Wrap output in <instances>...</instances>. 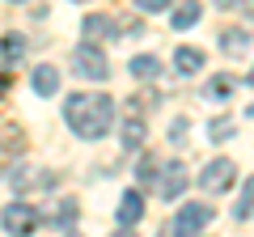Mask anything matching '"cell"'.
I'll return each mask as SVG.
<instances>
[{
  "label": "cell",
  "mask_w": 254,
  "mask_h": 237,
  "mask_svg": "<svg viewBox=\"0 0 254 237\" xmlns=\"http://www.w3.org/2000/svg\"><path fill=\"white\" fill-rule=\"evenodd\" d=\"M220 9H237V4H246V9H254V0H216Z\"/></svg>",
  "instance_id": "cell-21"
},
{
  "label": "cell",
  "mask_w": 254,
  "mask_h": 237,
  "mask_svg": "<svg viewBox=\"0 0 254 237\" xmlns=\"http://www.w3.org/2000/svg\"><path fill=\"white\" fill-rule=\"evenodd\" d=\"M21 51H26V38L21 34H4L0 38V55H4V59H17Z\"/></svg>",
  "instance_id": "cell-16"
},
{
  "label": "cell",
  "mask_w": 254,
  "mask_h": 237,
  "mask_svg": "<svg viewBox=\"0 0 254 237\" xmlns=\"http://www.w3.org/2000/svg\"><path fill=\"white\" fill-rule=\"evenodd\" d=\"M72 72L76 76H85V81H106L110 76V64H106V55L98 51V47H76L72 51Z\"/></svg>",
  "instance_id": "cell-3"
},
{
  "label": "cell",
  "mask_w": 254,
  "mask_h": 237,
  "mask_svg": "<svg viewBox=\"0 0 254 237\" xmlns=\"http://www.w3.org/2000/svg\"><path fill=\"white\" fill-rule=\"evenodd\" d=\"M157 68H161V64H157L153 55H131V64H127V72L136 76V81H153V76H157Z\"/></svg>",
  "instance_id": "cell-11"
},
{
  "label": "cell",
  "mask_w": 254,
  "mask_h": 237,
  "mask_svg": "<svg viewBox=\"0 0 254 237\" xmlns=\"http://www.w3.org/2000/svg\"><path fill=\"white\" fill-rule=\"evenodd\" d=\"M250 85H254V68H250Z\"/></svg>",
  "instance_id": "cell-23"
},
{
  "label": "cell",
  "mask_w": 254,
  "mask_h": 237,
  "mask_svg": "<svg viewBox=\"0 0 254 237\" xmlns=\"http://www.w3.org/2000/svg\"><path fill=\"white\" fill-rule=\"evenodd\" d=\"M246 43H250V38L242 34V30H225V51L233 55V51H246Z\"/></svg>",
  "instance_id": "cell-18"
},
{
  "label": "cell",
  "mask_w": 254,
  "mask_h": 237,
  "mask_svg": "<svg viewBox=\"0 0 254 237\" xmlns=\"http://www.w3.org/2000/svg\"><path fill=\"white\" fill-rule=\"evenodd\" d=\"M4 89H9V81H4V76H0V93H4Z\"/></svg>",
  "instance_id": "cell-22"
},
{
  "label": "cell",
  "mask_w": 254,
  "mask_h": 237,
  "mask_svg": "<svg viewBox=\"0 0 254 237\" xmlns=\"http://www.w3.org/2000/svg\"><path fill=\"white\" fill-rule=\"evenodd\" d=\"M233 178H237V165L229 161V157H216V161L203 165L199 186H203V191H212V195H220V191H229V186H233Z\"/></svg>",
  "instance_id": "cell-5"
},
{
  "label": "cell",
  "mask_w": 254,
  "mask_h": 237,
  "mask_svg": "<svg viewBox=\"0 0 254 237\" xmlns=\"http://www.w3.org/2000/svg\"><path fill=\"white\" fill-rule=\"evenodd\" d=\"M250 115H254V106H250Z\"/></svg>",
  "instance_id": "cell-26"
},
{
  "label": "cell",
  "mask_w": 254,
  "mask_h": 237,
  "mask_svg": "<svg viewBox=\"0 0 254 237\" xmlns=\"http://www.w3.org/2000/svg\"><path fill=\"white\" fill-rule=\"evenodd\" d=\"M208 131H212V136H216V140H220V136H229V131H233V123H229V118H216V123H212V127H208Z\"/></svg>",
  "instance_id": "cell-19"
},
{
  "label": "cell",
  "mask_w": 254,
  "mask_h": 237,
  "mask_svg": "<svg viewBox=\"0 0 254 237\" xmlns=\"http://www.w3.org/2000/svg\"><path fill=\"white\" fill-rule=\"evenodd\" d=\"M30 85H34V93H38V98H51V93L60 89V72H55L51 64H38L34 72H30Z\"/></svg>",
  "instance_id": "cell-7"
},
{
  "label": "cell",
  "mask_w": 254,
  "mask_h": 237,
  "mask_svg": "<svg viewBox=\"0 0 254 237\" xmlns=\"http://www.w3.org/2000/svg\"><path fill=\"white\" fill-rule=\"evenodd\" d=\"M254 212V174L246 178V191H242V199H237V208H233V220H246Z\"/></svg>",
  "instance_id": "cell-13"
},
{
  "label": "cell",
  "mask_w": 254,
  "mask_h": 237,
  "mask_svg": "<svg viewBox=\"0 0 254 237\" xmlns=\"http://www.w3.org/2000/svg\"><path fill=\"white\" fill-rule=\"evenodd\" d=\"M174 68H178V72H199L203 68V51H195V47H178V51H174Z\"/></svg>",
  "instance_id": "cell-9"
},
{
  "label": "cell",
  "mask_w": 254,
  "mask_h": 237,
  "mask_svg": "<svg viewBox=\"0 0 254 237\" xmlns=\"http://www.w3.org/2000/svg\"><path fill=\"white\" fill-rule=\"evenodd\" d=\"M115 21H110V17H98V13H89V17H85V34H102V38H106V34H115Z\"/></svg>",
  "instance_id": "cell-15"
},
{
  "label": "cell",
  "mask_w": 254,
  "mask_h": 237,
  "mask_svg": "<svg viewBox=\"0 0 254 237\" xmlns=\"http://www.w3.org/2000/svg\"><path fill=\"white\" fill-rule=\"evenodd\" d=\"M136 4H140V9H144V13H157V9H165L170 0H136Z\"/></svg>",
  "instance_id": "cell-20"
},
{
  "label": "cell",
  "mask_w": 254,
  "mask_h": 237,
  "mask_svg": "<svg viewBox=\"0 0 254 237\" xmlns=\"http://www.w3.org/2000/svg\"><path fill=\"white\" fill-rule=\"evenodd\" d=\"M157 191H161V199H178L187 191V170L182 165H165V178L157 182Z\"/></svg>",
  "instance_id": "cell-6"
},
{
  "label": "cell",
  "mask_w": 254,
  "mask_h": 237,
  "mask_svg": "<svg viewBox=\"0 0 254 237\" xmlns=\"http://www.w3.org/2000/svg\"><path fill=\"white\" fill-rule=\"evenodd\" d=\"M208 220H212L208 203H187V208H178L174 225H165V237H195V233H203Z\"/></svg>",
  "instance_id": "cell-2"
},
{
  "label": "cell",
  "mask_w": 254,
  "mask_h": 237,
  "mask_svg": "<svg viewBox=\"0 0 254 237\" xmlns=\"http://www.w3.org/2000/svg\"><path fill=\"white\" fill-rule=\"evenodd\" d=\"M9 182L17 186V191H30V186H51L55 174H30V170H21V174H13Z\"/></svg>",
  "instance_id": "cell-12"
},
{
  "label": "cell",
  "mask_w": 254,
  "mask_h": 237,
  "mask_svg": "<svg viewBox=\"0 0 254 237\" xmlns=\"http://www.w3.org/2000/svg\"><path fill=\"white\" fill-rule=\"evenodd\" d=\"M144 144V123L140 118H127L123 123V148H140Z\"/></svg>",
  "instance_id": "cell-14"
},
{
  "label": "cell",
  "mask_w": 254,
  "mask_h": 237,
  "mask_svg": "<svg viewBox=\"0 0 254 237\" xmlns=\"http://www.w3.org/2000/svg\"><path fill=\"white\" fill-rule=\"evenodd\" d=\"M115 237H131V233H115Z\"/></svg>",
  "instance_id": "cell-24"
},
{
  "label": "cell",
  "mask_w": 254,
  "mask_h": 237,
  "mask_svg": "<svg viewBox=\"0 0 254 237\" xmlns=\"http://www.w3.org/2000/svg\"><path fill=\"white\" fill-rule=\"evenodd\" d=\"M38 220H43V216H38L30 203H9V208L0 212V225H4V233H9V237H26V233H34Z\"/></svg>",
  "instance_id": "cell-4"
},
{
  "label": "cell",
  "mask_w": 254,
  "mask_h": 237,
  "mask_svg": "<svg viewBox=\"0 0 254 237\" xmlns=\"http://www.w3.org/2000/svg\"><path fill=\"white\" fill-rule=\"evenodd\" d=\"M76 4H85V0H76Z\"/></svg>",
  "instance_id": "cell-25"
},
{
  "label": "cell",
  "mask_w": 254,
  "mask_h": 237,
  "mask_svg": "<svg viewBox=\"0 0 254 237\" xmlns=\"http://www.w3.org/2000/svg\"><path fill=\"white\" fill-rule=\"evenodd\" d=\"M199 13H203V4H199V0H182L178 9H174V30L195 26V21H199Z\"/></svg>",
  "instance_id": "cell-10"
},
{
  "label": "cell",
  "mask_w": 254,
  "mask_h": 237,
  "mask_svg": "<svg viewBox=\"0 0 254 237\" xmlns=\"http://www.w3.org/2000/svg\"><path fill=\"white\" fill-rule=\"evenodd\" d=\"M51 220H55V225H72V220H76V203L72 199H68V203H55Z\"/></svg>",
  "instance_id": "cell-17"
},
{
  "label": "cell",
  "mask_w": 254,
  "mask_h": 237,
  "mask_svg": "<svg viewBox=\"0 0 254 237\" xmlns=\"http://www.w3.org/2000/svg\"><path fill=\"white\" fill-rule=\"evenodd\" d=\"M140 216H144V195H140V191H127L123 199H119V225L131 229Z\"/></svg>",
  "instance_id": "cell-8"
},
{
  "label": "cell",
  "mask_w": 254,
  "mask_h": 237,
  "mask_svg": "<svg viewBox=\"0 0 254 237\" xmlns=\"http://www.w3.org/2000/svg\"><path fill=\"white\" fill-rule=\"evenodd\" d=\"M64 115H68V127L81 140H102L115 123V102L106 93H72Z\"/></svg>",
  "instance_id": "cell-1"
}]
</instances>
